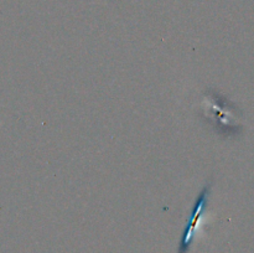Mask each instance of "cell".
<instances>
[{"instance_id":"6da1fadb","label":"cell","mask_w":254,"mask_h":253,"mask_svg":"<svg viewBox=\"0 0 254 253\" xmlns=\"http://www.w3.org/2000/svg\"><path fill=\"white\" fill-rule=\"evenodd\" d=\"M210 191H211V185H206L202 189L200 193H198L197 198L195 201V205H193L192 212H191V217L189 220L188 226L185 227L184 231L183 238H181L180 247H179V253H188L189 250L191 247V243H192L193 237L197 233L198 227H200L201 218H202L203 212H205V208L207 206L208 198H210Z\"/></svg>"}]
</instances>
